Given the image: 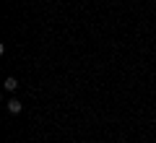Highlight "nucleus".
I'll return each instance as SVG.
<instances>
[{
	"label": "nucleus",
	"mask_w": 156,
	"mask_h": 143,
	"mask_svg": "<svg viewBox=\"0 0 156 143\" xmlns=\"http://www.w3.org/2000/svg\"><path fill=\"white\" fill-rule=\"evenodd\" d=\"M8 112H11V115H18V112H21V102L18 99H8Z\"/></svg>",
	"instance_id": "obj_1"
},
{
	"label": "nucleus",
	"mask_w": 156,
	"mask_h": 143,
	"mask_svg": "<svg viewBox=\"0 0 156 143\" xmlns=\"http://www.w3.org/2000/svg\"><path fill=\"white\" fill-rule=\"evenodd\" d=\"M3 86H5V91H16V88H18V81H16V78H13V76H8Z\"/></svg>",
	"instance_id": "obj_2"
}]
</instances>
